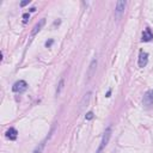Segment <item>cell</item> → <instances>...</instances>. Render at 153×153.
I'll list each match as a JSON object with an SVG mask.
<instances>
[{"mask_svg":"<svg viewBox=\"0 0 153 153\" xmlns=\"http://www.w3.org/2000/svg\"><path fill=\"white\" fill-rule=\"evenodd\" d=\"M110 137H111V127H108V128L105 129L104 134H103L102 141H100L99 147H98V149L96 151V153H102V152H103V149L106 147V145H108V142H109Z\"/></svg>","mask_w":153,"mask_h":153,"instance_id":"1","label":"cell"},{"mask_svg":"<svg viewBox=\"0 0 153 153\" xmlns=\"http://www.w3.org/2000/svg\"><path fill=\"white\" fill-rule=\"evenodd\" d=\"M12 90L13 92H17V93H23L27 90V82L25 80H18L13 84L12 86Z\"/></svg>","mask_w":153,"mask_h":153,"instance_id":"2","label":"cell"},{"mask_svg":"<svg viewBox=\"0 0 153 153\" xmlns=\"http://www.w3.org/2000/svg\"><path fill=\"white\" fill-rule=\"evenodd\" d=\"M126 5H127V2L124 0H120L116 2V7H115V18L116 19H120L122 17V14L124 13V10H126Z\"/></svg>","mask_w":153,"mask_h":153,"instance_id":"3","label":"cell"},{"mask_svg":"<svg viewBox=\"0 0 153 153\" xmlns=\"http://www.w3.org/2000/svg\"><path fill=\"white\" fill-rule=\"evenodd\" d=\"M142 103L146 108H151L153 105V90L146 91V93L143 94V98H142Z\"/></svg>","mask_w":153,"mask_h":153,"instance_id":"4","label":"cell"},{"mask_svg":"<svg viewBox=\"0 0 153 153\" xmlns=\"http://www.w3.org/2000/svg\"><path fill=\"white\" fill-rule=\"evenodd\" d=\"M147 62H148V54L146 53V51H143V50H141L140 53H139V60H137V65H139V67H145L146 65H147Z\"/></svg>","mask_w":153,"mask_h":153,"instance_id":"5","label":"cell"},{"mask_svg":"<svg viewBox=\"0 0 153 153\" xmlns=\"http://www.w3.org/2000/svg\"><path fill=\"white\" fill-rule=\"evenodd\" d=\"M96 68H97V59L94 57V59H92V61H91V63H90V66H88V69H87V79H88V80L94 75Z\"/></svg>","mask_w":153,"mask_h":153,"instance_id":"6","label":"cell"},{"mask_svg":"<svg viewBox=\"0 0 153 153\" xmlns=\"http://www.w3.org/2000/svg\"><path fill=\"white\" fill-rule=\"evenodd\" d=\"M153 39V31L149 29V27H146L145 30H143V32H142V38H141V41L142 42H149V41H152Z\"/></svg>","mask_w":153,"mask_h":153,"instance_id":"7","label":"cell"},{"mask_svg":"<svg viewBox=\"0 0 153 153\" xmlns=\"http://www.w3.org/2000/svg\"><path fill=\"white\" fill-rule=\"evenodd\" d=\"M44 24H45V19L43 18V19H41L35 26H33V29H32V31H31V36H35L37 32H39L41 31V29L44 26Z\"/></svg>","mask_w":153,"mask_h":153,"instance_id":"8","label":"cell"},{"mask_svg":"<svg viewBox=\"0 0 153 153\" xmlns=\"http://www.w3.org/2000/svg\"><path fill=\"white\" fill-rule=\"evenodd\" d=\"M17 135H18V131H17V129L16 128H10L7 131H6V137L7 139H10V140H16L17 139Z\"/></svg>","mask_w":153,"mask_h":153,"instance_id":"9","label":"cell"},{"mask_svg":"<svg viewBox=\"0 0 153 153\" xmlns=\"http://www.w3.org/2000/svg\"><path fill=\"white\" fill-rule=\"evenodd\" d=\"M90 98H91V92H87V93L84 96L82 100L80 102V110H82V109H84V106H85V105H87V103H88Z\"/></svg>","mask_w":153,"mask_h":153,"instance_id":"10","label":"cell"},{"mask_svg":"<svg viewBox=\"0 0 153 153\" xmlns=\"http://www.w3.org/2000/svg\"><path fill=\"white\" fill-rule=\"evenodd\" d=\"M47 140H48V137H45L42 142H39L38 143V146L33 149V152L32 153H42V151H43V148H44V146H45V142H47Z\"/></svg>","mask_w":153,"mask_h":153,"instance_id":"11","label":"cell"},{"mask_svg":"<svg viewBox=\"0 0 153 153\" xmlns=\"http://www.w3.org/2000/svg\"><path fill=\"white\" fill-rule=\"evenodd\" d=\"M63 85H65V79H63V78H61V79H60V81H59V84H57V87H56V92H55V94H56V96H60L61 91L63 90Z\"/></svg>","mask_w":153,"mask_h":153,"instance_id":"12","label":"cell"},{"mask_svg":"<svg viewBox=\"0 0 153 153\" xmlns=\"http://www.w3.org/2000/svg\"><path fill=\"white\" fill-rule=\"evenodd\" d=\"M85 118H86V120H88V121H90V120H92V118H93V112H92V111H88V112L85 115Z\"/></svg>","mask_w":153,"mask_h":153,"instance_id":"13","label":"cell"},{"mask_svg":"<svg viewBox=\"0 0 153 153\" xmlns=\"http://www.w3.org/2000/svg\"><path fill=\"white\" fill-rule=\"evenodd\" d=\"M29 13H25V14H23V19H24V23H26L27 22V19H29Z\"/></svg>","mask_w":153,"mask_h":153,"instance_id":"14","label":"cell"},{"mask_svg":"<svg viewBox=\"0 0 153 153\" xmlns=\"http://www.w3.org/2000/svg\"><path fill=\"white\" fill-rule=\"evenodd\" d=\"M30 2V0H25V1H22L20 2V6H25V5H27Z\"/></svg>","mask_w":153,"mask_h":153,"instance_id":"15","label":"cell"},{"mask_svg":"<svg viewBox=\"0 0 153 153\" xmlns=\"http://www.w3.org/2000/svg\"><path fill=\"white\" fill-rule=\"evenodd\" d=\"M51 44H53V39H50V41H49V42H47V43H45V45H47V47H48V48H49V47H50V45H51Z\"/></svg>","mask_w":153,"mask_h":153,"instance_id":"16","label":"cell"}]
</instances>
